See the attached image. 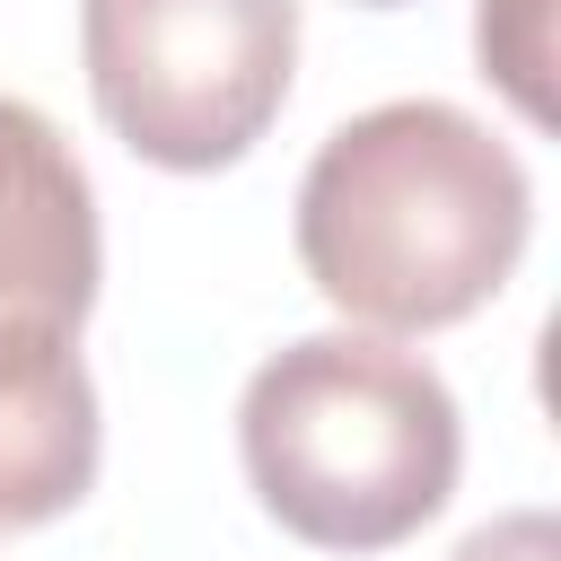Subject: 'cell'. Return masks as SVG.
I'll use <instances>...</instances> for the list:
<instances>
[{
    "label": "cell",
    "instance_id": "1",
    "mask_svg": "<svg viewBox=\"0 0 561 561\" xmlns=\"http://www.w3.org/2000/svg\"><path fill=\"white\" fill-rule=\"evenodd\" d=\"M535 228L517 149L447 96H394L324 131L298 175V263L368 333H447L482 316Z\"/></svg>",
    "mask_w": 561,
    "mask_h": 561
},
{
    "label": "cell",
    "instance_id": "2",
    "mask_svg": "<svg viewBox=\"0 0 561 561\" xmlns=\"http://www.w3.org/2000/svg\"><path fill=\"white\" fill-rule=\"evenodd\" d=\"M237 456L298 543L394 552L447 508L465 421L421 351H394L386 333H307L245 377Z\"/></svg>",
    "mask_w": 561,
    "mask_h": 561
},
{
    "label": "cell",
    "instance_id": "3",
    "mask_svg": "<svg viewBox=\"0 0 561 561\" xmlns=\"http://www.w3.org/2000/svg\"><path fill=\"white\" fill-rule=\"evenodd\" d=\"M79 61L131 158L219 175L289 105L298 0H79Z\"/></svg>",
    "mask_w": 561,
    "mask_h": 561
},
{
    "label": "cell",
    "instance_id": "4",
    "mask_svg": "<svg viewBox=\"0 0 561 561\" xmlns=\"http://www.w3.org/2000/svg\"><path fill=\"white\" fill-rule=\"evenodd\" d=\"M105 237L79 149L26 105L0 96V324L79 333L96 307Z\"/></svg>",
    "mask_w": 561,
    "mask_h": 561
},
{
    "label": "cell",
    "instance_id": "5",
    "mask_svg": "<svg viewBox=\"0 0 561 561\" xmlns=\"http://www.w3.org/2000/svg\"><path fill=\"white\" fill-rule=\"evenodd\" d=\"M96 456L105 421L70 333L0 324V535L70 517L96 482Z\"/></svg>",
    "mask_w": 561,
    "mask_h": 561
},
{
    "label": "cell",
    "instance_id": "6",
    "mask_svg": "<svg viewBox=\"0 0 561 561\" xmlns=\"http://www.w3.org/2000/svg\"><path fill=\"white\" fill-rule=\"evenodd\" d=\"M473 53H482V79H500L526 123H552V0H482Z\"/></svg>",
    "mask_w": 561,
    "mask_h": 561
},
{
    "label": "cell",
    "instance_id": "7",
    "mask_svg": "<svg viewBox=\"0 0 561 561\" xmlns=\"http://www.w3.org/2000/svg\"><path fill=\"white\" fill-rule=\"evenodd\" d=\"M456 561H561V517L552 508H508L456 543Z\"/></svg>",
    "mask_w": 561,
    "mask_h": 561
},
{
    "label": "cell",
    "instance_id": "8",
    "mask_svg": "<svg viewBox=\"0 0 561 561\" xmlns=\"http://www.w3.org/2000/svg\"><path fill=\"white\" fill-rule=\"evenodd\" d=\"M351 9H403V0H351Z\"/></svg>",
    "mask_w": 561,
    "mask_h": 561
}]
</instances>
